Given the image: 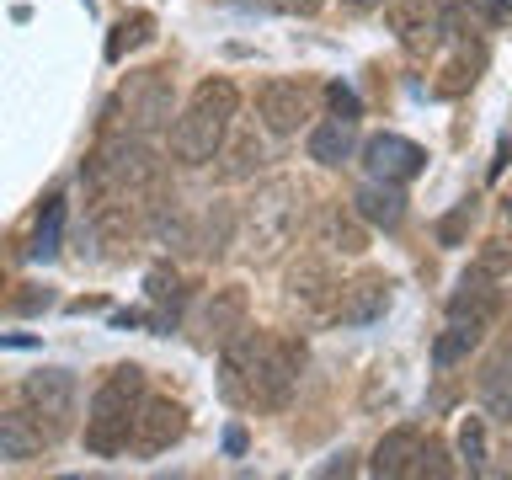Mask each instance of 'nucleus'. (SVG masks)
Instances as JSON below:
<instances>
[{"label":"nucleus","mask_w":512,"mask_h":480,"mask_svg":"<svg viewBox=\"0 0 512 480\" xmlns=\"http://www.w3.org/2000/svg\"><path fill=\"white\" fill-rule=\"evenodd\" d=\"M304 347L283 331H240L219 347V390L240 411H283L299 390Z\"/></svg>","instance_id":"f257e3e1"},{"label":"nucleus","mask_w":512,"mask_h":480,"mask_svg":"<svg viewBox=\"0 0 512 480\" xmlns=\"http://www.w3.org/2000/svg\"><path fill=\"white\" fill-rule=\"evenodd\" d=\"M299 224H304V187L294 176H267V182L235 208V246L251 267H267L294 246Z\"/></svg>","instance_id":"f03ea898"},{"label":"nucleus","mask_w":512,"mask_h":480,"mask_svg":"<svg viewBox=\"0 0 512 480\" xmlns=\"http://www.w3.org/2000/svg\"><path fill=\"white\" fill-rule=\"evenodd\" d=\"M235 107H240V91H235L230 75L198 80V91L187 96V107L171 118V160L176 166H208V160L224 150Z\"/></svg>","instance_id":"7ed1b4c3"},{"label":"nucleus","mask_w":512,"mask_h":480,"mask_svg":"<svg viewBox=\"0 0 512 480\" xmlns=\"http://www.w3.org/2000/svg\"><path fill=\"white\" fill-rule=\"evenodd\" d=\"M139 400H144V368H134V363H118L102 384H96L91 411H86V448L96 459H112L134 443Z\"/></svg>","instance_id":"20e7f679"},{"label":"nucleus","mask_w":512,"mask_h":480,"mask_svg":"<svg viewBox=\"0 0 512 480\" xmlns=\"http://www.w3.org/2000/svg\"><path fill=\"white\" fill-rule=\"evenodd\" d=\"M171 102H176V86H171V70L166 64H150V70H128L118 96L107 102V118L123 128V134H160L171 123Z\"/></svg>","instance_id":"39448f33"},{"label":"nucleus","mask_w":512,"mask_h":480,"mask_svg":"<svg viewBox=\"0 0 512 480\" xmlns=\"http://www.w3.org/2000/svg\"><path fill=\"white\" fill-rule=\"evenodd\" d=\"M86 176L96 192H134V198H144V192L160 187V155L139 134H118L91 155Z\"/></svg>","instance_id":"423d86ee"},{"label":"nucleus","mask_w":512,"mask_h":480,"mask_svg":"<svg viewBox=\"0 0 512 480\" xmlns=\"http://www.w3.org/2000/svg\"><path fill=\"white\" fill-rule=\"evenodd\" d=\"M22 411L43 427L48 443L70 438L75 411H80V384H75V374H64V368H38V374H27V384H22Z\"/></svg>","instance_id":"0eeeda50"},{"label":"nucleus","mask_w":512,"mask_h":480,"mask_svg":"<svg viewBox=\"0 0 512 480\" xmlns=\"http://www.w3.org/2000/svg\"><path fill=\"white\" fill-rule=\"evenodd\" d=\"M315 102L320 91L310 80H262L256 86V118H262L267 134H299V123L315 118Z\"/></svg>","instance_id":"6e6552de"},{"label":"nucleus","mask_w":512,"mask_h":480,"mask_svg":"<svg viewBox=\"0 0 512 480\" xmlns=\"http://www.w3.org/2000/svg\"><path fill=\"white\" fill-rule=\"evenodd\" d=\"M182 432H187V406L182 400H171V395H144L139 400V416H134V454H166L171 443H182Z\"/></svg>","instance_id":"1a4fd4ad"},{"label":"nucleus","mask_w":512,"mask_h":480,"mask_svg":"<svg viewBox=\"0 0 512 480\" xmlns=\"http://www.w3.org/2000/svg\"><path fill=\"white\" fill-rule=\"evenodd\" d=\"M363 166L384 187H406V182L422 176L427 150H422V144H411V139H400V134H374V139L363 144Z\"/></svg>","instance_id":"9d476101"},{"label":"nucleus","mask_w":512,"mask_h":480,"mask_svg":"<svg viewBox=\"0 0 512 480\" xmlns=\"http://www.w3.org/2000/svg\"><path fill=\"white\" fill-rule=\"evenodd\" d=\"M390 310V278L384 272H358V278H347L336 288V304H331V320H342V326H368V320H379Z\"/></svg>","instance_id":"9b49d317"},{"label":"nucleus","mask_w":512,"mask_h":480,"mask_svg":"<svg viewBox=\"0 0 512 480\" xmlns=\"http://www.w3.org/2000/svg\"><path fill=\"white\" fill-rule=\"evenodd\" d=\"M384 22H390L406 54H427L443 32V11L438 0H384Z\"/></svg>","instance_id":"f8f14e48"},{"label":"nucleus","mask_w":512,"mask_h":480,"mask_svg":"<svg viewBox=\"0 0 512 480\" xmlns=\"http://www.w3.org/2000/svg\"><path fill=\"white\" fill-rule=\"evenodd\" d=\"M336 272L326 256H299L294 272H288V304H294L299 315H331L336 304Z\"/></svg>","instance_id":"ddd939ff"},{"label":"nucleus","mask_w":512,"mask_h":480,"mask_svg":"<svg viewBox=\"0 0 512 480\" xmlns=\"http://www.w3.org/2000/svg\"><path fill=\"white\" fill-rule=\"evenodd\" d=\"M496 315H502V283L486 278L480 267H470V272L459 278V288L448 294V320H464V326H480V331H486Z\"/></svg>","instance_id":"4468645a"},{"label":"nucleus","mask_w":512,"mask_h":480,"mask_svg":"<svg viewBox=\"0 0 512 480\" xmlns=\"http://www.w3.org/2000/svg\"><path fill=\"white\" fill-rule=\"evenodd\" d=\"M246 315H251V299H246V288L240 283H230V288H214V299L203 304V342H214V347H224L230 336H240L246 331Z\"/></svg>","instance_id":"2eb2a0df"},{"label":"nucleus","mask_w":512,"mask_h":480,"mask_svg":"<svg viewBox=\"0 0 512 480\" xmlns=\"http://www.w3.org/2000/svg\"><path fill=\"white\" fill-rule=\"evenodd\" d=\"M416 454H422V432L395 427V432H384V438L374 443L368 470H374V475H411L416 470Z\"/></svg>","instance_id":"dca6fc26"},{"label":"nucleus","mask_w":512,"mask_h":480,"mask_svg":"<svg viewBox=\"0 0 512 480\" xmlns=\"http://www.w3.org/2000/svg\"><path fill=\"white\" fill-rule=\"evenodd\" d=\"M352 150H358L352 118H326L310 128V160H320V166H342V160H352Z\"/></svg>","instance_id":"f3484780"},{"label":"nucleus","mask_w":512,"mask_h":480,"mask_svg":"<svg viewBox=\"0 0 512 480\" xmlns=\"http://www.w3.org/2000/svg\"><path fill=\"white\" fill-rule=\"evenodd\" d=\"M43 448L48 438L27 411H0V459H38Z\"/></svg>","instance_id":"a211bd4d"},{"label":"nucleus","mask_w":512,"mask_h":480,"mask_svg":"<svg viewBox=\"0 0 512 480\" xmlns=\"http://www.w3.org/2000/svg\"><path fill=\"white\" fill-rule=\"evenodd\" d=\"M320 240H326L331 251H347V256L368 251L363 214H358V208H342V203H331V208H326V219H320Z\"/></svg>","instance_id":"6ab92c4d"},{"label":"nucleus","mask_w":512,"mask_h":480,"mask_svg":"<svg viewBox=\"0 0 512 480\" xmlns=\"http://www.w3.org/2000/svg\"><path fill=\"white\" fill-rule=\"evenodd\" d=\"M352 208H358L368 224H384V230H395V224L406 219V198H400L395 187H384V182H368L358 198H352Z\"/></svg>","instance_id":"aec40b11"},{"label":"nucleus","mask_w":512,"mask_h":480,"mask_svg":"<svg viewBox=\"0 0 512 480\" xmlns=\"http://www.w3.org/2000/svg\"><path fill=\"white\" fill-rule=\"evenodd\" d=\"M150 38H155V16L150 11H123L107 32V59L118 64L123 54H134V48H144Z\"/></svg>","instance_id":"412c9836"},{"label":"nucleus","mask_w":512,"mask_h":480,"mask_svg":"<svg viewBox=\"0 0 512 480\" xmlns=\"http://www.w3.org/2000/svg\"><path fill=\"white\" fill-rule=\"evenodd\" d=\"M214 160H224V166H219V182H246V176L262 166V139H256L251 128H246V134H240L230 150H219Z\"/></svg>","instance_id":"4be33fe9"},{"label":"nucleus","mask_w":512,"mask_h":480,"mask_svg":"<svg viewBox=\"0 0 512 480\" xmlns=\"http://www.w3.org/2000/svg\"><path fill=\"white\" fill-rule=\"evenodd\" d=\"M59 230H64V198L48 192L43 214H38V230H32V256H54L59 251Z\"/></svg>","instance_id":"5701e85b"},{"label":"nucleus","mask_w":512,"mask_h":480,"mask_svg":"<svg viewBox=\"0 0 512 480\" xmlns=\"http://www.w3.org/2000/svg\"><path fill=\"white\" fill-rule=\"evenodd\" d=\"M480 336H486L480 326H464V320H454V326H448V331L438 336V347H432V358H438L443 368H448V363H459L464 352H475V347H480Z\"/></svg>","instance_id":"b1692460"},{"label":"nucleus","mask_w":512,"mask_h":480,"mask_svg":"<svg viewBox=\"0 0 512 480\" xmlns=\"http://www.w3.org/2000/svg\"><path fill=\"white\" fill-rule=\"evenodd\" d=\"M459 459L470 475L486 470V416H464L459 422Z\"/></svg>","instance_id":"393cba45"},{"label":"nucleus","mask_w":512,"mask_h":480,"mask_svg":"<svg viewBox=\"0 0 512 480\" xmlns=\"http://www.w3.org/2000/svg\"><path fill=\"white\" fill-rule=\"evenodd\" d=\"M475 267L507 288V283H512V240H486V246H480V256H475Z\"/></svg>","instance_id":"a878e982"},{"label":"nucleus","mask_w":512,"mask_h":480,"mask_svg":"<svg viewBox=\"0 0 512 480\" xmlns=\"http://www.w3.org/2000/svg\"><path fill=\"white\" fill-rule=\"evenodd\" d=\"M411 475H454V464H448V448L438 438L422 443V454H416V470Z\"/></svg>","instance_id":"bb28decb"},{"label":"nucleus","mask_w":512,"mask_h":480,"mask_svg":"<svg viewBox=\"0 0 512 480\" xmlns=\"http://www.w3.org/2000/svg\"><path fill=\"white\" fill-rule=\"evenodd\" d=\"M470 214H475V203H459L448 219H438V240H443V246H459V235L470 230Z\"/></svg>","instance_id":"cd10ccee"},{"label":"nucleus","mask_w":512,"mask_h":480,"mask_svg":"<svg viewBox=\"0 0 512 480\" xmlns=\"http://www.w3.org/2000/svg\"><path fill=\"white\" fill-rule=\"evenodd\" d=\"M150 299H160V304H176V272H166V267H160V272H150Z\"/></svg>","instance_id":"c85d7f7f"},{"label":"nucleus","mask_w":512,"mask_h":480,"mask_svg":"<svg viewBox=\"0 0 512 480\" xmlns=\"http://www.w3.org/2000/svg\"><path fill=\"white\" fill-rule=\"evenodd\" d=\"M331 107H336V118H358V96H352L347 86H331Z\"/></svg>","instance_id":"c756f323"},{"label":"nucleus","mask_w":512,"mask_h":480,"mask_svg":"<svg viewBox=\"0 0 512 480\" xmlns=\"http://www.w3.org/2000/svg\"><path fill=\"white\" fill-rule=\"evenodd\" d=\"M475 6L486 11L496 27H512V0H475Z\"/></svg>","instance_id":"7c9ffc66"},{"label":"nucleus","mask_w":512,"mask_h":480,"mask_svg":"<svg viewBox=\"0 0 512 480\" xmlns=\"http://www.w3.org/2000/svg\"><path fill=\"white\" fill-rule=\"evenodd\" d=\"M272 6H278L283 16H315L320 6H326V0H272Z\"/></svg>","instance_id":"2f4dec72"},{"label":"nucleus","mask_w":512,"mask_h":480,"mask_svg":"<svg viewBox=\"0 0 512 480\" xmlns=\"http://www.w3.org/2000/svg\"><path fill=\"white\" fill-rule=\"evenodd\" d=\"M43 304H48V288H43V294H38V288H27V294H16V310H22V315L43 310Z\"/></svg>","instance_id":"473e14b6"},{"label":"nucleus","mask_w":512,"mask_h":480,"mask_svg":"<svg viewBox=\"0 0 512 480\" xmlns=\"http://www.w3.org/2000/svg\"><path fill=\"white\" fill-rule=\"evenodd\" d=\"M347 11H374V6H384V0H342Z\"/></svg>","instance_id":"72a5a7b5"},{"label":"nucleus","mask_w":512,"mask_h":480,"mask_svg":"<svg viewBox=\"0 0 512 480\" xmlns=\"http://www.w3.org/2000/svg\"><path fill=\"white\" fill-rule=\"evenodd\" d=\"M0 299H6V272H0Z\"/></svg>","instance_id":"f704fd0d"}]
</instances>
